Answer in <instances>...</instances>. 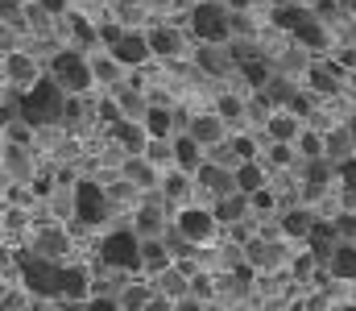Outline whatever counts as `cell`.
<instances>
[{"instance_id":"1","label":"cell","mask_w":356,"mask_h":311,"mask_svg":"<svg viewBox=\"0 0 356 311\" xmlns=\"http://www.w3.org/2000/svg\"><path fill=\"white\" fill-rule=\"evenodd\" d=\"M67 88L50 75V79H38L33 88H25V96H21V120L25 125H54L58 116H67V96H63Z\"/></svg>"},{"instance_id":"2","label":"cell","mask_w":356,"mask_h":311,"mask_svg":"<svg viewBox=\"0 0 356 311\" xmlns=\"http://www.w3.org/2000/svg\"><path fill=\"white\" fill-rule=\"evenodd\" d=\"M191 29L199 42H211V46H228L232 42V13H224L220 4L211 0H199L191 8Z\"/></svg>"},{"instance_id":"3","label":"cell","mask_w":356,"mask_h":311,"mask_svg":"<svg viewBox=\"0 0 356 311\" xmlns=\"http://www.w3.org/2000/svg\"><path fill=\"white\" fill-rule=\"evenodd\" d=\"M50 75L67 88V92H88L91 83H95V71H91V58H83L79 50H63V54H54V63H50Z\"/></svg>"},{"instance_id":"4","label":"cell","mask_w":356,"mask_h":311,"mask_svg":"<svg viewBox=\"0 0 356 311\" xmlns=\"http://www.w3.org/2000/svg\"><path fill=\"white\" fill-rule=\"evenodd\" d=\"M104 266H116V270H141V237L137 228H120L104 241Z\"/></svg>"},{"instance_id":"5","label":"cell","mask_w":356,"mask_h":311,"mask_svg":"<svg viewBox=\"0 0 356 311\" xmlns=\"http://www.w3.org/2000/svg\"><path fill=\"white\" fill-rule=\"evenodd\" d=\"M175 224L191 245H216V237H220L216 212H203V207H182V212L175 216Z\"/></svg>"},{"instance_id":"6","label":"cell","mask_w":356,"mask_h":311,"mask_svg":"<svg viewBox=\"0 0 356 311\" xmlns=\"http://www.w3.org/2000/svg\"><path fill=\"white\" fill-rule=\"evenodd\" d=\"M195 183H199V191L211 196V200H228V196L241 191V187H236V170H232V166H220V162H211V158L195 170Z\"/></svg>"},{"instance_id":"7","label":"cell","mask_w":356,"mask_h":311,"mask_svg":"<svg viewBox=\"0 0 356 311\" xmlns=\"http://www.w3.org/2000/svg\"><path fill=\"white\" fill-rule=\"evenodd\" d=\"M108 191L104 187H95V183H79L75 187V220H83V224H99L104 216H108Z\"/></svg>"},{"instance_id":"8","label":"cell","mask_w":356,"mask_h":311,"mask_svg":"<svg viewBox=\"0 0 356 311\" xmlns=\"http://www.w3.org/2000/svg\"><path fill=\"white\" fill-rule=\"evenodd\" d=\"M33 253L46 257V262H63V257L71 253V237H67V228H58V224H42V228L33 232Z\"/></svg>"},{"instance_id":"9","label":"cell","mask_w":356,"mask_h":311,"mask_svg":"<svg viewBox=\"0 0 356 311\" xmlns=\"http://www.w3.org/2000/svg\"><path fill=\"white\" fill-rule=\"evenodd\" d=\"M191 183H195V175H186V170H178V166H170V170L162 175L158 187H162V200H166V212H170V216H178V212L186 207V196L195 191Z\"/></svg>"},{"instance_id":"10","label":"cell","mask_w":356,"mask_h":311,"mask_svg":"<svg viewBox=\"0 0 356 311\" xmlns=\"http://www.w3.org/2000/svg\"><path fill=\"white\" fill-rule=\"evenodd\" d=\"M170 266H175V249L166 245V237H141V270L149 278H158Z\"/></svg>"},{"instance_id":"11","label":"cell","mask_w":356,"mask_h":311,"mask_svg":"<svg viewBox=\"0 0 356 311\" xmlns=\"http://www.w3.org/2000/svg\"><path fill=\"white\" fill-rule=\"evenodd\" d=\"M186 133H191L203 150H211V145L228 141V137H224V116H220V112H199V116H191Z\"/></svg>"},{"instance_id":"12","label":"cell","mask_w":356,"mask_h":311,"mask_svg":"<svg viewBox=\"0 0 356 311\" xmlns=\"http://www.w3.org/2000/svg\"><path fill=\"white\" fill-rule=\"evenodd\" d=\"M108 54H116L124 67H141V63L154 54V46H149V38H145V33H120V42H116V46H108Z\"/></svg>"},{"instance_id":"13","label":"cell","mask_w":356,"mask_h":311,"mask_svg":"<svg viewBox=\"0 0 356 311\" xmlns=\"http://www.w3.org/2000/svg\"><path fill=\"white\" fill-rule=\"evenodd\" d=\"M207 162V154H203V145L191 137V133H178L175 137V166L178 170H186V175H195L199 166Z\"/></svg>"},{"instance_id":"14","label":"cell","mask_w":356,"mask_h":311,"mask_svg":"<svg viewBox=\"0 0 356 311\" xmlns=\"http://www.w3.org/2000/svg\"><path fill=\"white\" fill-rule=\"evenodd\" d=\"M266 133H269V141H298L302 116H294V112H286V108H273V116L266 120Z\"/></svg>"},{"instance_id":"15","label":"cell","mask_w":356,"mask_h":311,"mask_svg":"<svg viewBox=\"0 0 356 311\" xmlns=\"http://www.w3.org/2000/svg\"><path fill=\"white\" fill-rule=\"evenodd\" d=\"M124 179L133 183V187H145V191H154L162 179H158V166L145 158V154H133L129 162H124Z\"/></svg>"},{"instance_id":"16","label":"cell","mask_w":356,"mask_h":311,"mask_svg":"<svg viewBox=\"0 0 356 311\" xmlns=\"http://www.w3.org/2000/svg\"><path fill=\"white\" fill-rule=\"evenodd\" d=\"M141 125L149 129V137H175V129H178V120H175V112L166 108V104H149L145 108V116H141Z\"/></svg>"},{"instance_id":"17","label":"cell","mask_w":356,"mask_h":311,"mask_svg":"<svg viewBox=\"0 0 356 311\" xmlns=\"http://www.w3.org/2000/svg\"><path fill=\"white\" fill-rule=\"evenodd\" d=\"M4 75H8L13 88H33V83H38V67H33L25 54H13V50L4 54Z\"/></svg>"},{"instance_id":"18","label":"cell","mask_w":356,"mask_h":311,"mask_svg":"<svg viewBox=\"0 0 356 311\" xmlns=\"http://www.w3.org/2000/svg\"><path fill=\"white\" fill-rule=\"evenodd\" d=\"M277 224H282V237H311L315 232V216L307 212V207H286L282 216H277Z\"/></svg>"},{"instance_id":"19","label":"cell","mask_w":356,"mask_h":311,"mask_svg":"<svg viewBox=\"0 0 356 311\" xmlns=\"http://www.w3.org/2000/svg\"><path fill=\"white\" fill-rule=\"evenodd\" d=\"M327 274H332L336 282L356 278V241H340V245H336V253H332V262H327Z\"/></svg>"},{"instance_id":"20","label":"cell","mask_w":356,"mask_h":311,"mask_svg":"<svg viewBox=\"0 0 356 311\" xmlns=\"http://www.w3.org/2000/svg\"><path fill=\"white\" fill-rule=\"evenodd\" d=\"M91 71H95V83L104 88H116L124 79V63L116 54H91Z\"/></svg>"},{"instance_id":"21","label":"cell","mask_w":356,"mask_h":311,"mask_svg":"<svg viewBox=\"0 0 356 311\" xmlns=\"http://www.w3.org/2000/svg\"><path fill=\"white\" fill-rule=\"evenodd\" d=\"M145 38H149V46H154V54H162V58H175V54H182V33H178V29H170V25H154Z\"/></svg>"},{"instance_id":"22","label":"cell","mask_w":356,"mask_h":311,"mask_svg":"<svg viewBox=\"0 0 356 311\" xmlns=\"http://www.w3.org/2000/svg\"><path fill=\"white\" fill-rule=\"evenodd\" d=\"M236 187H241L245 196H257V191L266 187V166H261L257 158L241 162V166H236Z\"/></svg>"},{"instance_id":"23","label":"cell","mask_w":356,"mask_h":311,"mask_svg":"<svg viewBox=\"0 0 356 311\" xmlns=\"http://www.w3.org/2000/svg\"><path fill=\"white\" fill-rule=\"evenodd\" d=\"M154 282V278H149ZM149 282H124V291H120V308L124 311H145V303L158 295V287H149Z\"/></svg>"},{"instance_id":"24","label":"cell","mask_w":356,"mask_h":311,"mask_svg":"<svg viewBox=\"0 0 356 311\" xmlns=\"http://www.w3.org/2000/svg\"><path fill=\"white\" fill-rule=\"evenodd\" d=\"M154 282H158V291H162V295H170V299H186V295H191V278H186L178 266H170L166 274H158Z\"/></svg>"},{"instance_id":"25","label":"cell","mask_w":356,"mask_h":311,"mask_svg":"<svg viewBox=\"0 0 356 311\" xmlns=\"http://www.w3.org/2000/svg\"><path fill=\"white\" fill-rule=\"evenodd\" d=\"M307 83H311V92H319V96H336V92H340V79L327 75V67H311V71H307Z\"/></svg>"},{"instance_id":"26","label":"cell","mask_w":356,"mask_h":311,"mask_svg":"<svg viewBox=\"0 0 356 311\" xmlns=\"http://www.w3.org/2000/svg\"><path fill=\"white\" fill-rule=\"evenodd\" d=\"M261 96H266V100L277 108V104H290L294 96H298V92H294V83H290V79H277V75H273L266 88H261Z\"/></svg>"},{"instance_id":"27","label":"cell","mask_w":356,"mask_h":311,"mask_svg":"<svg viewBox=\"0 0 356 311\" xmlns=\"http://www.w3.org/2000/svg\"><path fill=\"white\" fill-rule=\"evenodd\" d=\"M207 158H211V162H220V166H232V170L245 162V158L236 154V145H232V141H220V145H211V150H207Z\"/></svg>"},{"instance_id":"28","label":"cell","mask_w":356,"mask_h":311,"mask_svg":"<svg viewBox=\"0 0 356 311\" xmlns=\"http://www.w3.org/2000/svg\"><path fill=\"white\" fill-rule=\"evenodd\" d=\"M195 63H199V67H203L207 75H220V71H224V58L216 54V46H211V42H203V46H199V54H195Z\"/></svg>"},{"instance_id":"29","label":"cell","mask_w":356,"mask_h":311,"mask_svg":"<svg viewBox=\"0 0 356 311\" xmlns=\"http://www.w3.org/2000/svg\"><path fill=\"white\" fill-rule=\"evenodd\" d=\"M269 166H294V141H269Z\"/></svg>"},{"instance_id":"30","label":"cell","mask_w":356,"mask_h":311,"mask_svg":"<svg viewBox=\"0 0 356 311\" xmlns=\"http://www.w3.org/2000/svg\"><path fill=\"white\" fill-rule=\"evenodd\" d=\"M4 162H8V175H17L21 183L29 179V162H25V150H17V145H8V150H4Z\"/></svg>"},{"instance_id":"31","label":"cell","mask_w":356,"mask_h":311,"mask_svg":"<svg viewBox=\"0 0 356 311\" xmlns=\"http://www.w3.org/2000/svg\"><path fill=\"white\" fill-rule=\"evenodd\" d=\"M216 112H220L224 120H241V116H249V104H241L236 96H220V100H216Z\"/></svg>"},{"instance_id":"32","label":"cell","mask_w":356,"mask_h":311,"mask_svg":"<svg viewBox=\"0 0 356 311\" xmlns=\"http://www.w3.org/2000/svg\"><path fill=\"white\" fill-rule=\"evenodd\" d=\"M71 33H75L79 46H95V42H99V29H91L83 17H71Z\"/></svg>"},{"instance_id":"33","label":"cell","mask_w":356,"mask_h":311,"mask_svg":"<svg viewBox=\"0 0 356 311\" xmlns=\"http://www.w3.org/2000/svg\"><path fill=\"white\" fill-rule=\"evenodd\" d=\"M344 150H353V137H348V129H336V133H327V158H340Z\"/></svg>"},{"instance_id":"34","label":"cell","mask_w":356,"mask_h":311,"mask_svg":"<svg viewBox=\"0 0 356 311\" xmlns=\"http://www.w3.org/2000/svg\"><path fill=\"white\" fill-rule=\"evenodd\" d=\"M332 224H336V232H340L344 241H356V212H348V207H344Z\"/></svg>"},{"instance_id":"35","label":"cell","mask_w":356,"mask_h":311,"mask_svg":"<svg viewBox=\"0 0 356 311\" xmlns=\"http://www.w3.org/2000/svg\"><path fill=\"white\" fill-rule=\"evenodd\" d=\"M83 311H124V308H120V299H112V295H91Z\"/></svg>"},{"instance_id":"36","label":"cell","mask_w":356,"mask_h":311,"mask_svg":"<svg viewBox=\"0 0 356 311\" xmlns=\"http://www.w3.org/2000/svg\"><path fill=\"white\" fill-rule=\"evenodd\" d=\"M211 291H216V287H211V278H207V274H203V270H199V274H195V278H191V295H199V299H207V295H211Z\"/></svg>"},{"instance_id":"37","label":"cell","mask_w":356,"mask_h":311,"mask_svg":"<svg viewBox=\"0 0 356 311\" xmlns=\"http://www.w3.org/2000/svg\"><path fill=\"white\" fill-rule=\"evenodd\" d=\"M232 145H236V154L249 162V158H257V141L253 137H232Z\"/></svg>"},{"instance_id":"38","label":"cell","mask_w":356,"mask_h":311,"mask_svg":"<svg viewBox=\"0 0 356 311\" xmlns=\"http://www.w3.org/2000/svg\"><path fill=\"white\" fill-rule=\"evenodd\" d=\"M21 17H25V13H21V4H13V0H4V25H8V29H13V25L21 29V25H25Z\"/></svg>"},{"instance_id":"39","label":"cell","mask_w":356,"mask_h":311,"mask_svg":"<svg viewBox=\"0 0 356 311\" xmlns=\"http://www.w3.org/2000/svg\"><path fill=\"white\" fill-rule=\"evenodd\" d=\"M145 311H175V299H170V295H162V291H158V295H154V299H149V303H145Z\"/></svg>"},{"instance_id":"40","label":"cell","mask_w":356,"mask_h":311,"mask_svg":"<svg viewBox=\"0 0 356 311\" xmlns=\"http://www.w3.org/2000/svg\"><path fill=\"white\" fill-rule=\"evenodd\" d=\"M175 311H203L199 295H186V299H175Z\"/></svg>"},{"instance_id":"41","label":"cell","mask_w":356,"mask_h":311,"mask_svg":"<svg viewBox=\"0 0 356 311\" xmlns=\"http://www.w3.org/2000/svg\"><path fill=\"white\" fill-rule=\"evenodd\" d=\"M21 308H25V299H21V291H17V295L8 291V295H4V311H21Z\"/></svg>"},{"instance_id":"42","label":"cell","mask_w":356,"mask_h":311,"mask_svg":"<svg viewBox=\"0 0 356 311\" xmlns=\"http://www.w3.org/2000/svg\"><path fill=\"white\" fill-rule=\"evenodd\" d=\"M42 8H46V13H63V8H67V0H42Z\"/></svg>"},{"instance_id":"43","label":"cell","mask_w":356,"mask_h":311,"mask_svg":"<svg viewBox=\"0 0 356 311\" xmlns=\"http://www.w3.org/2000/svg\"><path fill=\"white\" fill-rule=\"evenodd\" d=\"M228 4H232V8H245V13H249V4H253V0H228Z\"/></svg>"},{"instance_id":"44","label":"cell","mask_w":356,"mask_h":311,"mask_svg":"<svg viewBox=\"0 0 356 311\" xmlns=\"http://www.w3.org/2000/svg\"><path fill=\"white\" fill-rule=\"evenodd\" d=\"M327 311H356V303H336V308H327Z\"/></svg>"},{"instance_id":"45","label":"cell","mask_w":356,"mask_h":311,"mask_svg":"<svg viewBox=\"0 0 356 311\" xmlns=\"http://www.w3.org/2000/svg\"><path fill=\"white\" fill-rule=\"evenodd\" d=\"M170 4H186V8H195V4H199V0H170Z\"/></svg>"}]
</instances>
